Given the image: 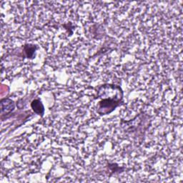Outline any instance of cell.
I'll return each instance as SVG.
<instances>
[{
  "instance_id": "obj_1",
  "label": "cell",
  "mask_w": 183,
  "mask_h": 183,
  "mask_svg": "<svg viewBox=\"0 0 183 183\" xmlns=\"http://www.w3.org/2000/svg\"><path fill=\"white\" fill-rule=\"evenodd\" d=\"M31 106H32V110H34L35 112H36L38 115H43L44 114V106L43 104H42V102L38 100H35L32 102L31 104Z\"/></svg>"
},
{
  "instance_id": "obj_2",
  "label": "cell",
  "mask_w": 183,
  "mask_h": 183,
  "mask_svg": "<svg viewBox=\"0 0 183 183\" xmlns=\"http://www.w3.org/2000/svg\"><path fill=\"white\" fill-rule=\"evenodd\" d=\"M24 51L26 53V57L28 58L32 57V55H34V52H31V51H35V47H33L32 45H26L25 46V48H24Z\"/></svg>"
}]
</instances>
